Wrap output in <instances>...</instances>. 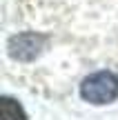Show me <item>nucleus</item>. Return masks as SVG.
Returning <instances> with one entry per match:
<instances>
[{"mask_svg":"<svg viewBox=\"0 0 118 120\" xmlns=\"http://www.w3.org/2000/svg\"><path fill=\"white\" fill-rule=\"evenodd\" d=\"M80 98L89 105H109L118 98V73L114 71H94L80 82Z\"/></svg>","mask_w":118,"mask_h":120,"instance_id":"1","label":"nucleus"},{"mask_svg":"<svg viewBox=\"0 0 118 120\" xmlns=\"http://www.w3.org/2000/svg\"><path fill=\"white\" fill-rule=\"evenodd\" d=\"M47 42H49V36L45 34H36V31L13 34L7 40V53L18 62H34L45 51Z\"/></svg>","mask_w":118,"mask_h":120,"instance_id":"2","label":"nucleus"},{"mask_svg":"<svg viewBox=\"0 0 118 120\" xmlns=\"http://www.w3.org/2000/svg\"><path fill=\"white\" fill-rule=\"evenodd\" d=\"M0 120H29L27 111L22 109V105L18 100L2 96L0 98Z\"/></svg>","mask_w":118,"mask_h":120,"instance_id":"3","label":"nucleus"}]
</instances>
